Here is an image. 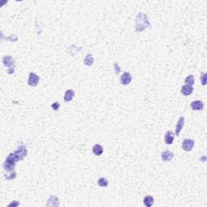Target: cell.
Masks as SVG:
<instances>
[{
    "mask_svg": "<svg viewBox=\"0 0 207 207\" xmlns=\"http://www.w3.org/2000/svg\"><path fill=\"white\" fill-rule=\"evenodd\" d=\"M149 26H150V23H149L148 19H147L146 16L144 13L140 12L136 18V31L142 32Z\"/></svg>",
    "mask_w": 207,
    "mask_h": 207,
    "instance_id": "cell-1",
    "label": "cell"
},
{
    "mask_svg": "<svg viewBox=\"0 0 207 207\" xmlns=\"http://www.w3.org/2000/svg\"><path fill=\"white\" fill-rule=\"evenodd\" d=\"M20 159L19 157L17 156V154L14 152V153H11L8 156V158L6 159L5 162L3 164V168L4 170L7 171V172H14V167H15V165L17 162H18Z\"/></svg>",
    "mask_w": 207,
    "mask_h": 207,
    "instance_id": "cell-2",
    "label": "cell"
},
{
    "mask_svg": "<svg viewBox=\"0 0 207 207\" xmlns=\"http://www.w3.org/2000/svg\"><path fill=\"white\" fill-rule=\"evenodd\" d=\"M39 81H40L39 76H37V74L33 73V72H30L29 76H28V84L30 87H36L38 84Z\"/></svg>",
    "mask_w": 207,
    "mask_h": 207,
    "instance_id": "cell-3",
    "label": "cell"
},
{
    "mask_svg": "<svg viewBox=\"0 0 207 207\" xmlns=\"http://www.w3.org/2000/svg\"><path fill=\"white\" fill-rule=\"evenodd\" d=\"M194 146V141L189 138H186L182 142V149L184 152H191Z\"/></svg>",
    "mask_w": 207,
    "mask_h": 207,
    "instance_id": "cell-4",
    "label": "cell"
},
{
    "mask_svg": "<svg viewBox=\"0 0 207 207\" xmlns=\"http://www.w3.org/2000/svg\"><path fill=\"white\" fill-rule=\"evenodd\" d=\"M120 81L122 85H128L132 81V75L129 72H125L120 78Z\"/></svg>",
    "mask_w": 207,
    "mask_h": 207,
    "instance_id": "cell-5",
    "label": "cell"
},
{
    "mask_svg": "<svg viewBox=\"0 0 207 207\" xmlns=\"http://www.w3.org/2000/svg\"><path fill=\"white\" fill-rule=\"evenodd\" d=\"M15 153L17 154V156L19 157L20 160H22V159H24V158L27 156L28 152H27V149L25 146H19L18 149H17L16 152H15Z\"/></svg>",
    "mask_w": 207,
    "mask_h": 207,
    "instance_id": "cell-6",
    "label": "cell"
},
{
    "mask_svg": "<svg viewBox=\"0 0 207 207\" xmlns=\"http://www.w3.org/2000/svg\"><path fill=\"white\" fill-rule=\"evenodd\" d=\"M190 107L194 111H202L204 109V103L201 100L193 101L190 104Z\"/></svg>",
    "mask_w": 207,
    "mask_h": 207,
    "instance_id": "cell-7",
    "label": "cell"
},
{
    "mask_svg": "<svg viewBox=\"0 0 207 207\" xmlns=\"http://www.w3.org/2000/svg\"><path fill=\"white\" fill-rule=\"evenodd\" d=\"M3 63L6 67H8V69H10V67L11 69H14V60L11 56H4L3 58Z\"/></svg>",
    "mask_w": 207,
    "mask_h": 207,
    "instance_id": "cell-8",
    "label": "cell"
},
{
    "mask_svg": "<svg viewBox=\"0 0 207 207\" xmlns=\"http://www.w3.org/2000/svg\"><path fill=\"white\" fill-rule=\"evenodd\" d=\"M175 134L172 131H167L164 135V142L167 145H172L174 141Z\"/></svg>",
    "mask_w": 207,
    "mask_h": 207,
    "instance_id": "cell-9",
    "label": "cell"
},
{
    "mask_svg": "<svg viewBox=\"0 0 207 207\" xmlns=\"http://www.w3.org/2000/svg\"><path fill=\"white\" fill-rule=\"evenodd\" d=\"M184 125V118L183 117H180V119L178 121L177 124L176 125V135L179 136L180 133L181 132V130L183 129Z\"/></svg>",
    "mask_w": 207,
    "mask_h": 207,
    "instance_id": "cell-10",
    "label": "cell"
},
{
    "mask_svg": "<svg viewBox=\"0 0 207 207\" xmlns=\"http://www.w3.org/2000/svg\"><path fill=\"white\" fill-rule=\"evenodd\" d=\"M174 157V154L170 151H166L164 152L161 154V159L164 162H167V161H171Z\"/></svg>",
    "mask_w": 207,
    "mask_h": 207,
    "instance_id": "cell-11",
    "label": "cell"
},
{
    "mask_svg": "<svg viewBox=\"0 0 207 207\" xmlns=\"http://www.w3.org/2000/svg\"><path fill=\"white\" fill-rule=\"evenodd\" d=\"M193 92H194V88H193V86L187 85V84L184 85L183 87L181 88V94H183L184 96H189V95H191L192 93H193Z\"/></svg>",
    "mask_w": 207,
    "mask_h": 207,
    "instance_id": "cell-12",
    "label": "cell"
},
{
    "mask_svg": "<svg viewBox=\"0 0 207 207\" xmlns=\"http://www.w3.org/2000/svg\"><path fill=\"white\" fill-rule=\"evenodd\" d=\"M74 96V91L72 90V89H69V90H67V92H66V93H65L63 100L65 102H69V101L73 100Z\"/></svg>",
    "mask_w": 207,
    "mask_h": 207,
    "instance_id": "cell-13",
    "label": "cell"
},
{
    "mask_svg": "<svg viewBox=\"0 0 207 207\" xmlns=\"http://www.w3.org/2000/svg\"><path fill=\"white\" fill-rule=\"evenodd\" d=\"M59 206V199L55 196H50L48 200L47 206Z\"/></svg>",
    "mask_w": 207,
    "mask_h": 207,
    "instance_id": "cell-14",
    "label": "cell"
},
{
    "mask_svg": "<svg viewBox=\"0 0 207 207\" xmlns=\"http://www.w3.org/2000/svg\"><path fill=\"white\" fill-rule=\"evenodd\" d=\"M103 152H104L103 147H102V146L100 145V144H95V145L93 146L92 152L94 154H96V155H97V156H100V155L102 154Z\"/></svg>",
    "mask_w": 207,
    "mask_h": 207,
    "instance_id": "cell-15",
    "label": "cell"
},
{
    "mask_svg": "<svg viewBox=\"0 0 207 207\" xmlns=\"http://www.w3.org/2000/svg\"><path fill=\"white\" fill-rule=\"evenodd\" d=\"M143 203L146 207H151L154 204V197L151 195H147L143 198Z\"/></svg>",
    "mask_w": 207,
    "mask_h": 207,
    "instance_id": "cell-16",
    "label": "cell"
},
{
    "mask_svg": "<svg viewBox=\"0 0 207 207\" xmlns=\"http://www.w3.org/2000/svg\"><path fill=\"white\" fill-rule=\"evenodd\" d=\"M83 63L85 64L86 66H88V67L92 66L93 63H94V58H93V56L92 54H88L85 57L84 60H83Z\"/></svg>",
    "mask_w": 207,
    "mask_h": 207,
    "instance_id": "cell-17",
    "label": "cell"
},
{
    "mask_svg": "<svg viewBox=\"0 0 207 207\" xmlns=\"http://www.w3.org/2000/svg\"><path fill=\"white\" fill-rule=\"evenodd\" d=\"M98 184L100 187L104 188V187H107V186L109 185V181H108L106 178L100 177L98 180Z\"/></svg>",
    "mask_w": 207,
    "mask_h": 207,
    "instance_id": "cell-18",
    "label": "cell"
},
{
    "mask_svg": "<svg viewBox=\"0 0 207 207\" xmlns=\"http://www.w3.org/2000/svg\"><path fill=\"white\" fill-rule=\"evenodd\" d=\"M184 82H185V84H187V85H194V82H195V80H194V75H193V74H190L189 76H187L185 80H184Z\"/></svg>",
    "mask_w": 207,
    "mask_h": 207,
    "instance_id": "cell-19",
    "label": "cell"
},
{
    "mask_svg": "<svg viewBox=\"0 0 207 207\" xmlns=\"http://www.w3.org/2000/svg\"><path fill=\"white\" fill-rule=\"evenodd\" d=\"M51 107H52V109H53L54 111H58L59 109V108H60V104H59L58 102H54L53 104H52Z\"/></svg>",
    "mask_w": 207,
    "mask_h": 207,
    "instance_id": "cell-20",
    "label": "cell"
},
{
    "mask_svg": "<svg viewBox=\"0 0 207 207\" xmlns=\"http://www.w3.org/2000/svg\"><path fill=\"white\" fill-rule=\"evenodd\" d=\"M201 80H202V84L203 86L206 85V73L203 74L202 77H201Z\"/></svg>",
    "mask_w": 207,
    "mask_h": 207,
    "instance_id": "cell-21",
    "label": "cell"
}]
</instances>
